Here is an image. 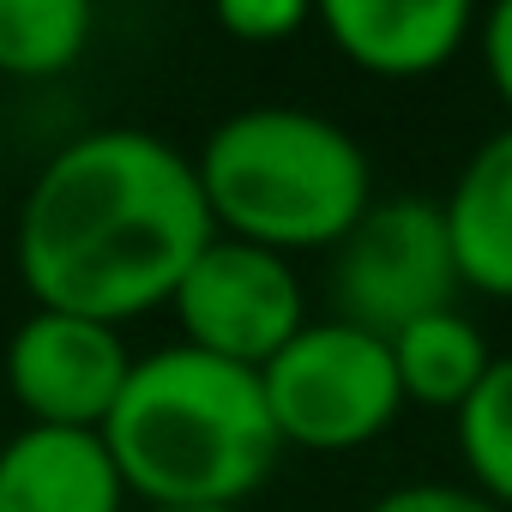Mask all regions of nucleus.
Masks as SVG:
<instances>
[{"label":"nucleus","instance_id":"obj_14","mask_svg":"<svg viewBox=\"0 0 512 512\" xmlns=\"http://www.w3.org/2000/svg\"><path fill=\"white\" fill-rule=\"evenodd\" d=\"M211 19L241 49H278L314 25V7H302V0H223Z\"/></svg>","mask_w":512,"mask_h":512},{"label":"nucleus","instance_id":"obj_4","mask_svg":"<svg viewBox=\"0 0 512 512\" xmlns=\"http://www.w3.org/2000/svg\"><path fill=\"white\" fill-rule=\"evenodd\" d=\"M266 410L278 440L296 452L344 458L374 446L404 416V386L392 368V344L350 320H308L266 368Z\"/></svg>","mask_w":512,"mask_h":512},{"label":"nucleus","instance_id":"obj_9","mask_svg":"<svg viewBox=\"0 0 512 512\" xmlns=\"http://www.w3.org/2000/svg\"><path fill=\"white\" fill-rule=\"evenodd\" d=\"M133 494L103 446L79 428H19L0 440V512H127Z\"/></svg>","mask_w":512,"mask_h":512},{"label":"nucleus","instance_id":"obj_1","mask_svg":"<svg viewBox=\"0 0 512 512\" xmlns=\"http://www.w3.org/2000/svg\"><path fill=\"white\" fill-rule=\"evenodd\" d=\"M217 235L193 157L151 127H91L31 181L13 266L31 308L121 326L175 302L187 266Z\"/></svg>","mask_w":512,"mask_h":512},{"label":"nucleus","instance_id":"obj_17","mask_svg":"<svg viewBox=\"0 0 512 512\" xmlns=\"http://www.w3.org/2000/svg\"><path fill=\"white\" fill-rule=\"evenodd\" d=\"M139 512H247V506H139Z\"/></svg>","mask_w":512,"mask_h":512},{"label":"nucleus","instance_id":"obj_3","mask_svg":"<svg viewBox=\"0 0 512 512\" xmlns=\"http://www.w3.org/2000/svg\"><path fill=\"white\" fill-rule=\"evenodd\" d=\"M217 235L296 253H332L374 211V163L350 127L320 109L260 103L223 115L193 151Z\"/></svg>","mask_w":512,"mask_h":512},{"label":"nucleus","instance_id":"obj_13","mask_svg":"<svg viewBox=\"0 0 512 512\" xmlns=\"http://www.w3.org/2000/svg\"><path fill=\"white\" fill-rule=\"evenodd\" d=\"M464 476L482 500L512 512V356H494L488 380L470 392V404L452 416Z\"/></svg>","mask_w":512,"mask_h":512},{"label":"nucleus","instance_id":"obj_11","mask_svg":"<svg viewBox=\"0 0 512 512\" xmlns=\"http://www.w3.org/2000/svg\"><path fill=\"white\" fill-rule=\"evenodd\" d=\"M386 344H392V368H398L404 404H416V410H452L458 416L470 404V392L494 368V350H488L482 326L464 308H440V314L404 326Z\"/></svg>","mask_w":512,"mask_h":512},{"label":"nucleus","instance_id":"obj_12","mask_svg":"<svg viewBox=\"0 0 512 512\" xmlns=\"http://www.w3.org/2000/svg\"><path fill=\"white\" fill-rule=\"evenodd\" d=\"M97 13L85 0H0V73L61 79L85 61Z\"/></svg>","mask_w":512,"mask_h":512},{"label":"nucleus","instance_id":"obj_15","mask_svg":"<svg viewBox=\"0 0 512 512\" xmlns=\"http://www.w3.org/2000/svg\"><path fill=\"white\" fill-rule=\"evenodd\" d=\"M368 512H500V506L482 500L470 482H398Z\"/></svg>","mask_w":512,"mask_h":512},{"label":"nucleus","instance_id":"obj_2","mask_svg":"<svg viewBox=\"0 0 512 512\" xmlns=\"http://www.w3.org/2000/svg\"><path fill=\"white\" fill-rule=\"evenodd\" d=\"M103 446L139 506H247L284 458L260 374L181 338L133 362Z\"/></svg>","mask_w":512,"mask_h":512},{"label":"nucleus","instance_id":"obj_16","mask_svg":"<svg viewBox=\"0 0 512 512\" xmlns=\"http://www.w3.org/2000/svg\"><path fill=\"white\" fill-rule=\"evenodd\" d=\"M476 55H482V73H488L500 109L512 115V0H500V7H488L476 19Z\"/></svg>","mask_w":512,"mask_h":512},{"label":"nucleus","instance_id":"obj_8","mask_svg":"<svg viewBox=\"0 0 512 512\" xmlns=\"http://www.w3.org/2000/svg\"><path fill=\"white\" fill-rule=\"evenodd\" d=\"M314 25L356 73L374 79H428L476 37L464 0H326Z\"/></svg>","mask_w":512,"mask_h":512},{"label":"nucleus","instance_id":"obj_7","mask_svg":"<svg viewBox=\"0 0 512 512\" xmlns=\"http://www.w3.org/2000/svg\"><path fill=\"white\" fill-rule=\"evenodd\" d=\"M133 362L139 356L127 350L121 326L55 314V308H31L13 326V338H7L0 374H7V398L25 410V428L103 434Z\"/></svg>","mask_w":512,"mask_h":512},{"label":"nucleus","instance_id":"obj_5","mask_svg":"<svg viewBox=\"0 0 512 512\" xmlns=\"http://www.w3.org/2000/svg\"><path fill=\"white\" fill-rule=\"evenodd\" d=\"M458 260L440 199H374V211L332 247V308L338 320L398 338L404 326L458 308Z\"/></svg>","mask_w":512,"mask_h":512},{"label":"nucleus","instance_id":"obj_6","mask_svg":"<svg viewBox=\"0 0 512 512\" xmlns=\"http://www.w3.org/2000/svg\"><path fill=\"white\" fill-rule=\"evenodd\" d=\"M169 314H175L187 350H205L217 362L260 374L308 326V296L284 253L211 235L205 253L187 266Z\"/></svg>","mask_w":512,"mask_h":512},{"label":"nucleus","instance_id":"obj_10","mask_svg":"<svg viewBox=\"0 0 512 512\" xmlns=\"http://www.w3.org/2000/svg\"><path fill=\"white\" fill-rule=\"evenodd\" d=\"M464 290L512 302V121L488 133L440 199Z\"/></svg>","mask_w":512,"mask_h":512}]
</instances>
